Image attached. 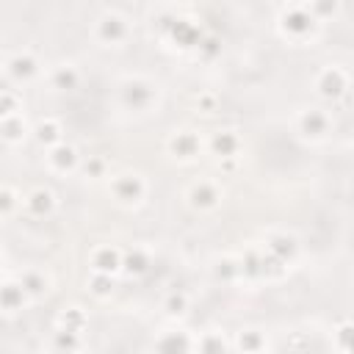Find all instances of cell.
Here are the masks:
<instances>
[{
  "instance_id": "6da1fadb",
  "label": "cell",
  "mask_w": 354,
  "mask_h": 354,
  "mask_svg": "<svg viewBox=\"0 0 354 354\" xmlns=\"http://www.w3.org/2000/svg\"><path fill=\"white\" fill-rule=\"evenodd\" d=\"M318 25H321V22L315 19V14L310 11L307 3H290V6H285L282 14H279V30H282V36L290 39V41L313 39L315 30H318Z\"/></svg>"
},
{
  "instance_id": "7a4b0ae2",
  "label": "cell",
  "mask_w": 354,
  "mask_h": 354,
  "mask_svg": "<svg viewBox=\"0 0 354 354\" xmlns=\"http://www.w3.org/2000/svg\"><path fill=\"white\" fill-rule=\"evenodd\" d=\"M119 94H122V105L130 108V111H149L152 105H158V86L147 77H127L122 86H119Z\"/></svg>"
},
{
  "instance_id": "3957f363",
  "label": "cell",
  "mask_w": 354,
  "mask_h": 354,
  "mask_svg": "<svg viewBox=\"0 0 354 354\" xmlns=\"http://www.w3.org/2000/svg\"><path fill=\"white\" fill-rule=\"evenodd\" d=\"M147 191H149V185H147V180L138 171H122V174H113L111 177V194L124 207L141 205L144 196H147Z\"/></svg>"
},
{
  "instance_id": "277c9868",
  "label": "cell",
  "mask_w": 354,
  "mask_h": 354,
  "mask_svg": "<svg viewBox=\"0 0 354 354\" xmlns=\"http://www.w3.org/2000/svg\"><path fill=\"white\" fill-rule=\"evenodd\" d=\"M94 39L105 47H122L130 39V22L116 11H105L94 22Z\"/></svg>"
},
{
  "instance_id": "5b68a950",
  "label": "cell",
  "mask_w": 354,
  "mask_h": 354,
  "mask_svg": "<svg viewBox=\"0 0 354 354\" xmlns=\"http://www.w3.org/2000/svg\"><path fill=\"white\" fill-rule=\"evenodd\" d=\"M221 196H224L221 185H218L216 180H207V177L194 180V183L188 185V191H185L188 205H191L194 210H199V213H210V210H216V207L221 205Z\"/></svg>"
},
{
  "instance_id": "8992f818",
  "label": "cell",
  "mask_w": 354,
  "mask_h": 354,
  "mask_svg": "<svg viewBox=\"0 0 354 354\" xmlns=\"http://www.w3.org/2000/svg\"><path fill=\"white\" fill-rule=\"evenodd\" d=\"M351 80H348V72L337 64H329L324 66L318 75H315V91L324 97V100H340L346 91H348Z\"/></svg>"
},
{
  "instance_id": "52a82bcc",
  "label": "cell",
  "mask_w": 354,
  "mask_h": 354,
  "mask_svg": "<svg viewBox=\"0 0 354 354\" xmlns=\"http://www.w3.org/2000/svg\"><path fill=\"white\" fill-rule=\"evenodd\" d=\"M296 130L307 138V141H324L332 133V116L321 108H304L296 116Z\"/></svg>"
},
{
  "instance_id": "ba28073f",
  "label": "cell",
  "mask_w": 354,
  "mask_h": 354,
  "mask_svg": "<svg viewBox=\"0 0 354 354\" xmlns=\"http://www.w3.org/2000/svg\"><path fill=\"white\" fill-rule=\"evenodd\" d=\"M163 36L177 41L183 50H194V47L202 44V28L194 19H185V17H174V19L163 22Z\"/></svg>"
},
{
  "instance_id": "9c48e42d",
  "label": "cell",
  "mask_w": 354,
  "mask_h": 354,
  "mask_svg": "<svg viewBox=\"0 0 354 354\" xmlns=\"http://www.w3.org/2000/svg\"><path fill=\"white\" fill-rule=\"evenodd\" d=\"M166 147H169V152L177 160H196L199 152H202V141H199V136L194 130H177V133H171V138H169Z\"/></svg>"
},
{
  "instance_id": "30bf717a",
  "label": "cell",
  "mask_w": 354,
  "mask_h": 354,
  "mask_svg": "<svg viewBox=\"0 0 354 354\" xmlns=\"http://www.w3.org/2000/svg\"><path fill=\"white\" fill-rule=\"evenodd\" d=\"M122 257L124 252L119 246H111V243H102V246H94L91 249V271H102V274H116L122 271Z\"/></svg>"
},
{
  "instance_id": "8fae6325",
  "label": "cell",
  "mask_w": 354,
  "mask_h": 354,
  "mask_svg": "<svg viewBox=\"0 0 354 354\" xmlns=\"http://www.w3.org/2000/svg\"><path fill=\"white\" fill-rule=\"evenodd\" d=\"M47 163H50L53 171L69 174V171H75L80 166V155H77V149L72 144H64L61 141V144H55V147L47 149Z\"/></svg>"
},
{
  "instance_id": "7c38bea8",
  "label": "cell",
  "mask_w": 354,
  "mask_h": 354,
  "mask_svg": "<svg viewBox=\"0 0 354 354\" xmlns=\"http://www.w3.org/2000/svg\"><path fill=\"white\" fill-rule=\"evenodd\" d=\"M19 282H22V288H25V293H28L30 301L44 299V296L50 293V288H53L50 274H44L41 268H25V271L19 274Z\"/></svg>"
},
{
  "instance_id": "4fadbf2b",
  "label": "cell",
  "mask_w": 354,
  "mask_h": 354,
  "mask_svg": "<svg viewBox=\"0 0 354 354\" xmlns=\"http://www.w3.org/2000/svg\"><path fill=\"white\" fill-rule=\"evenodd\" d=\"M266 246H268V252H274V254H277L279 260H285L288 266L296 263V257H299V241H296V235L271 232V235L266 238Z\"/></svg>"
},
{
  "instance_id": "5bb4252c",
  "label": "cell",
  "mask_w": 354,
  "mask_h": 354,
  "mask_svg": "<svg viewBox=\"0 0 354 354\" xmlns=\"http://www.w3.org/2000/svg\"><path fill=\"white\" fill-rule=\"evenodd\" d=\"M6 72H8V77H14L19 83H28V80H33L39 75V61L30 53H17L14 58H8Z\"/></svg>"
},
{
  "instance_id": "9a60e30c",
  "label": "cell",
  "mask_w": 354,
  "mask_h": 354,
  "mask_svg": "<svg viewBox=\"0 0 354 354\" xmlns=\"http://www.w3.org/2000/svg\"><path fill=\"white\" fill-rule=\"evenodd\" d=\"M22 205H25V210H28L30 216L41 218V216H50V213L55 210V194H53L50 188H33V191L22 199Z\"/></svg>"
},
{
  "instance_id": "2e32d148",
  "label": "cell",
  "mask_w": 354,
  "mask_h": 354,
  "mask_svg": "<svg viewBox=\"0 0 354 354\" xmlns=\"http://www.w3.org/2000/svg\"><path fill=\"white\" fill-rule=\"evenodd\" d=\"M210 152L216 158H221V160L224 158H238V152H241V136L235 130H218V133H213Z\"/></svg>"
},
{
  "instance_id": "e0dca14e",
  "label": "cell",
  "mask_w": 354,
  "mask_h": 354,
  "mask_svg": "<svg viewBox=\"0 0 354 354\" xmlns=\"http://www.w3.org/2000/svg\"><path fill=\"white\" fill-rule=\"evenodd\" d=\"M33 133H36V141H39L41 147H47V149L64 141V127H61L58 119H41Z\"/></svg>"
},
{
  "instance_id": "ac0fdd59",
  "label": "cell",
  "mask_w": 354,
  "mask_h": 354,
  "mask_svg": "<svg viewBox=\"0 0 354 354\" xmlns=\"http://www.w3.org/2000/svg\"><path fill=\"white\" fill-rule=\"evenodd\" d=\"M149 252L147 249H141V246H133V249H127L124 252V257H122V271H127L130 277H141L147 268H149Z\"/></svg>"
},
{
  "instance_id": "d6986e66",
  "label": "cell",
  "mask_w": 354,
  "mask_h": 354,
  "mask_svg": "<svg viewBox=\"0 0 354 354\" xmlns=\"http://www.w3.org/2000/svg\"><path fill=\"white\" fill-rule=\"evenodd\" d=\"M50 83L53 88H61V91H69L80 83V72L75 64H58L53 72H50Z\"/></svg>"
},
{
  "instance_id": "ffe728a7",
  "label": "cell",
  "mask_w": 354,
  "mask_h": 354,
  "mask_svg": "<svg viewBox=\"0 0 354 354\" xmlns=\"http://www.w3.org/2000/svg\"><path fill=\"white\" fill-rule=\"evenodd\" d=\"M25 301H28V293H25L22 282H6V285H3V310H6V313L22 310Z\"/></svg>"
},
{
  "instance_id": "44dd1931",
  "label": "cell",
  "mask_w": 354,
  "mask_h": 354,
  "mask_svg": "<svg viewBox=\"0 0 354 354\" xmlns=\"http://www.w3.org/2000/svg\"><path fill=\"white\" fill-rule=\"evenodd\" d=\"M58 326L61 329H72V332H86V326H88V318H86V313L80 310V307H69V310H64L61 315H58Z\"/></svg>"
},
{
  "instance_id": "7402d4cb",
  "label": "cell",
  "mask_w": 354,
  "mask_h": 354,
  "mask_svg": "<svg viewBox=\"0 0 354 354\" xmlns=\"http://www.w3.org/2000/svg\"><path fill=\"white\" fill-rule=\"evenodd\" d=\"M171 335V332H169ZM155 348H163V351H185V348H196V340H191L185 332H180V335H171V337H166V332L155 340Z\"/></svg>"
},
{
  "instance_id": "603a6c76",
  "label": "cell",
  "mask_w": 354,
  "mask_h": 354,
  "mask_svg": "<svg viewBox=\"0 0 354 354\" xmlns=\"http://www.w3.org/2000/svg\"><path fill=\"white\" fill-rule=\"evenodd\" d=\"M216 277L218 279H227V282H232V279H243V268H241V257H224V260H218L216 263Z\"/></svg>"
},
{
  "instance_id": "cb8c5ba5",
  "label": "cell",
  "mask_w": 354,
  "mask_h": 354,
  "mask_svg": "<svg viewBox=\"0 0 354 354\" xmlns=\"http://www.w3.org/2000/svg\"><path fill=\"white\" fill-rule=\"evenodd\" d=\"M22 136H25V122H22V113L3 116V138H6L8 144H17Z\"/></svg>"
},
{
  "instance_id": "d4e9b609",
  "label": "cell",
  "mask_w": 354,
  "mask_h": 354,
  "mask_svg": "<svg viewBox=\"0 0 354 354\" xmlns=\"http://www.w3.org/2000/svg\"><path fill=\"white\" fill-rule=\"evenodd\" d=\"M232 346H235V348H243V351H263L268 343H266V337H263L260 332L249 329V332H238V340H235Z\"/></svg>"
},
{
  "instance_id": "484cf974",
  "label": "cell",
  "mask_w": 354,
  "mask_h": 354,
  "mask_svg": "<svg viewBox=\"0 0 354 354\" xmlns=\"http://www.w3.org/2000/svg\"><path fill=\"white\" fill-rule=\"evenodd\" d=\"M83 174L88 180H105L108 177V160L102 155H91L86 163H83Z\"/></svg>"
},
{
  "instance_id": "4316f807",
  "label": "cell",
  "mask_w": 354,
  "mask_h": 354,
  "mask_svg": "<svg viewBox=\"0 0 354 354\" xmlns=\"http://www.w3.org/2000/svg\"><path fill=\"white\" fill-rule=\"evenodd\" d=\"M88 288L94 296H108L113 290V274H102V271H91Z\"/></svg>"
},
{
  "instance_id": "83f0119b",
  "label": "cell",
  "mask_w": 354,
  "mask_h": 354,
  "mask_svg": "<svg viewBox=\"0 0 354 354\" xmlns=\"http://www.w3.org/2000/svg\"><path fill=\"white\" fill-rule=\"evenodd\" d=\"M307 6H310V11L315 14V19L321 22V19H329V17L337 14L340 0H307Z\"/></svg>"
},
{
  "instance_id": "f1b7e54d",
  "label": "cell",
  "mask_w": 354,
  "mask_h": 354,
  "mask_svg": "<svg viewBox=\"0 0 354 354\" xmlns=\"http://www.w3.org/2000/svg\"><path fill=\"white\" fill-rule=\"evenodd\" d=\"M80 337H83L80 332H72V329H61V326H58V332H55V348H69V351H75V348L83 346Z\"/></svg>"
},
{
  "instance_id": "f546056e",
  "label": "cell",
  "mask_w": 354,
  "mask_h": 354,
  "mask_svg": "<svg viewBox=\"0 0 354 354\" xmlns=\"http://www.w3.org/2000/svg\"><path fill=\"white\" fill-rule=\"evenodd\" d=\"M335 346L343 351H354V324L351 321H346L335 329Z\"/></svg>"
},
{
  "instance_id": "4dcf8cb0",
  "label": "cell",
  "mask_w": 354,
  "mask_h": 354,
  "mask_svg": "<svg viewBox=\"0 0 354 354\" xmlns=\"http://www.w3.org/2000/svg\"><path fill=\"white\" fill-rule=\"evenodd\" d=\"M163 310H166L169 315H185V310H188V296H185V293H169L166 301H163Z\"/></svg>"
},
{
  "instance_id": "1f68e13d",
  "label": "cell",
  "mask_w": 354,
  "mask_h": 354,
  "mask_svg": "<svg viewBox=\"0 0 354 354\" xmlns=\"http://www.w3.org/2000/svg\"><path fill=\"white\" fill-rule=\"evenodd\" d=\"M22 111V100L17 97L14 88H6L3 91V116H11V113H19Z\"/></svg>"
},
{
  "instance_id": "d6a6232c",
  "label": "cell",
  "mask_w": 354,
  "mask_h": 354,
  "mask_svg": "<svg viewBox=\"0 0 354 354\" xmlns=\"http://www.w3.org/2000/svg\"><path fill=\"white\" fill-rule=\"evenodd\" d=\"M196 105H199V111H202V113H213V111H216V105H218V97H216L213 91H205V94H199V97H196Z\"/></svg>"
},
{
  "instance_id": "836d02e7",
  "label": "cell",
  "mask_w": 354,
  "mask_h": 354,
  "mask_svg": "<svg viewBox=\"0 0 354 354\" xmlns=\"http://www.w3.org/2000/svg\"><path fill=\"white\" fill-rule=\"evenodd\" d=\"M14 205H17V196H14V188H11V185H6V188H3V216H11V210H14Z\"/></svg>"
}]
</instances>
